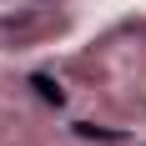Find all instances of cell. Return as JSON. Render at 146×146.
I'll list each match as a JSON object with an SVG mask.
<instances>
[{"mask_svg": "<svg viewBox=\"0 0 146 146\" xmlns=\"http://www.w3.org/2000/svg\"><path fill=\"white\" fill-rule=\"evenodd\" d=\"M35 86H40V96H45V101H60V91L50 86V81H45V76H35Z\"/></svg>", "mask_w": 146, "mask_h": 146, "instance_id": "cell-1", "label": "cell"}]
</instances>
